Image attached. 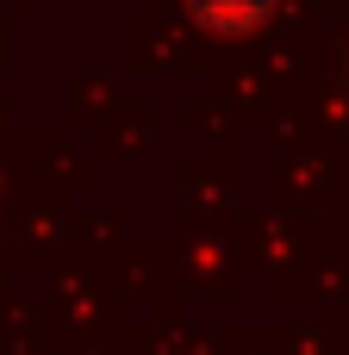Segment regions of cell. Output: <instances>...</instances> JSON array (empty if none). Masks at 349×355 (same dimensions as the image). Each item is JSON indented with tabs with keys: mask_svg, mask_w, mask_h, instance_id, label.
<instances>
[{
	"mask_svg": "<svg viewBox=\"0 0 349 355\" xmlns=\"http://www.w3.org/2000/svg\"><path fill=\"white\" fill-rule=\"evenodd\" d=\"M194 6H200V12H212L219 0H194ZM262 6H269V0H237V25H244V19H262Z\"/></svg>",
	"mask_w": 349,
	"mask_h": 355,
	"instance_id": "obj_1",
	"label": "cell"
}]
</instances>
